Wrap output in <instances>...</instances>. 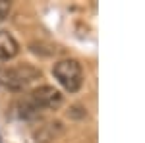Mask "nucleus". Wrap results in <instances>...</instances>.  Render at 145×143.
<instances>
[{
    "label": "nucleus",
    "mask_w": 145,
    "mask_h": 143,
    "mask_svg": "<svg viewBox=\"0 0 145 143\" xmlns=\"http://www.w3.org/2000/svg\"><path fill=\"white\" fill-rule=\"evenodd\" d=\"M41 77V70L31 64H20L0 70V85H4L10 91H22L29 83H33Z\"/></svg>",
    "instance_id": "nucleus-1"
},
{
    "label": "nucleus",
    "mask_w": 145,
    "mask_h": 143,
    "mask_svg": "<svg viewBox=\"0 0 145 143\" xmlns=\"http://www.w3.org/2000/svg\"><path fill=\"white\" fill-rule=\"evenodd\" d=\"M52 74H54L56 81L66 89L68 93H76L83 85L81 64H79L78 60H74V58H66V60L56 62L54 68H52Z\"/></svg>",
    "instance_id": "nucleus-2"
},
{
    "label": "nucleus",
    "mask_w": 145,
    "mask_h": 143,
    "mask_svg": "<svg viewBox=\"0 0 145 143\" xmlns=\"http://www.w3.org/2000/svg\"><path fill=\"white\" fill-rule=\"evenodd\" d=\"M29 103L37 110H56L62 106L64 95L52 85H39V87H35L31 91Z\"/></svg>",
    "instance_id": "nucleus-3"
},
{
    "label": "nucleus",
    "mask_w": 145,
    "mask_h": 143,
    "mask_svg": "<svg viewBox=\"0 0 145 143\" xmlns=\"http://www.w3.org/2000/svg\"><path fill=\"white\" fill-rule=\"evenodd\" d=\"M20 54V43L18 39L6 31V29H0V60L2 62H8L12 58Z\"/></svg>",
    "instance_id": "nucleus-4"
},
{
    "label": "nucleus",
    "mask_w": 145,
    "mask_h": 143,
    "mask_svg": "<svg viewBox=\"0 0 145 143\" xmlns=\"http://www.w3.org/2000/svg\"><path fill=\"white\" fill-rule=\"evenodd\" d=\"M60 130H62V128H60L58 122H56V124H54V122H50V124L43 126V128L37 132V135H35V137H37V143H48L56 135V132H60Z\"/></svg>",
    "instance_id": "nucleus-5"
},
{
    "label": "nucleus",
    "mask_w": 145,
    "mask_h": 143,
    "mask_svg": "<svg viewBox=\"0 0 145 143\" xmlns=\"http://www.w3.org/2000/svg\"><path fill=\"white\" fill-rule=\"evenodd\" d=\"M10 10H12V4H10V2H6V0H0V22H4V20L8 18Z\"/></svg>",
    "instance_id": "nucleus-6"
}]
</instances>
